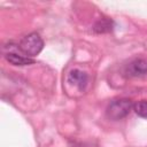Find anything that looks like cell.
Segmentation results:
<instances>
[{"mask_svg": "<svg viewBox=\"0 0 147 147\" xmlns=\"http://www.w3.org/2000/svg\"><path fill=\"white\" fill-rule=\"evenodd\" d=\"M111 29H113V21L107 20V18H101L94 25V31L96 33L109 32V31H111Z\"/></svg>", "mask_w": 147, "mask_h": 147, "instance_id": "cell-6", "label": "cell"}, {"mask_svg": "<svg viewBox=\"0 0 147 147\" xmlns=\"http://www.w3.org/2000/svg\"><path fill=\"white\" fill-rule=\"evenodd\" d=\"M133 109L138 116L142 118H147V101L146 100L138 101L136 105H133Z\"/></svg>", "mask_w": 147, "mask_h": 147, "instance_id": "cell-7", "label": "cell"}, {"mask_svg": "<svg viewBox=\"0 0 147 147\" xmlns=\"http://www.w3.org/2000/svg\"><path fill=\"white\" fill-rule=\"evenodd\" d=\"M18 47H20L21 52H22L25 56H28V57H33V56L38 55V54L41 52V49H42V47H44V41H42L41 37H40L38 33L32 32V33L25 36V37L21 40Z\"/></svg>", "mask_w": 147, "mask_h": 147, "instance_id": "cell-2", "label": "cell"}, {"mask_svg": "<svg viewBox=\"0 0 147 147\" xmlns=\"http://www.w3.org/2000/svg\"><path fill=\"white\" fill-rule=\"evenodd\" d=\"M132 108H133V103L130 99L124 98V99L113 100L106 109V115L111 121H119L126 117L132 110Z\"/></svg>", "mask_w": 147, "mask_h": 147, "instance_id": "cell-1", "label": "cell"}, {"mask_svg": "<svg viewBox=\"0 0 147 147\" xmlns=\"http://www.w3.org/2000/svg\"><path fill=\"white\" fill-rule=\"evenodd\" d=\"M67 79H68V83L77 86L80 91H83V90H85V87L87 85L88 76L84 71H82L79 69H74L68 74V78Z\"/></svg>", "mask_w": 147, "mask_h": 147, "instance_id": "cell-5", "label": "cell"}, {"mask_svg": "<svg viewBox=\"0 0 147 147\" xmlns=\"http://www.w3.org/2000/svg\"><path fill=\"white\" fill-rule=\"evenodd\" d=\"M127 77H139L147 74V61L144 59H134L124 69Z\"/></svg>", "mask_w": 147, "mask_h": 147, "instance_id": "cell-4", "label": "cell"}, {"mask_svg": "<svg viewBox=\"0 0 147 147\" xmlns=\"http://www.w3.org/2000/svg\"><path fill=\"white\" fill-rule=\"evenodd\" d=\"M14 45H9V52L5 53V59L13 65H29V64H32L34 63V60L31 59V57H28L25 56L22 52L21 53H17L16 51H18V46L16 47H13Z\"/></svg>", "mask_w": 147, "mask_h": 147, "instance_id": "cell-3", "label": "cell"}]
</instances>
